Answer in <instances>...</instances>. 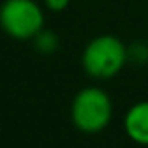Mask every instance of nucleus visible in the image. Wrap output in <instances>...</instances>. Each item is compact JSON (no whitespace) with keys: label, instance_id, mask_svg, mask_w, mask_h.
<instances>
[{"label":"nucleus","instance_id":"nucleus-1","mask_svg":"<svg viewBox=\"0 0 148 148\" xmlns=\"http://www.w3.org/2000/svg\"><path fill=\"white\" fill-rule=\"evenodd\" d=\"M127 60V47L116 36L94 38L83 51V68L92 79H111L118 75Z\"/></svg>","mask_w":148,"mask_h":148},{"label":"nucleus","instance_id":"nucleus-2","mask_svg":"<svg viewBox=\"0 0 148 148\" xmlns=\"http://www.w3.org/2000/svg\"><path fill=\"white\" fill-rule=\"evenodd\" d=\"M112 101L109 94L101 88H83L73 98L71 103V122L83 133H99L111 124Z\"/></svg>","mask_w":148,"mask_h":148},{"label":"nucleus","instance_id":"nucleus-3","mask_svg":"<svg viewBox=\"0 0 148 148\" xmlns=\"http://www.w3.org/2000/svg\"><path fill=\"white\" fill-rule=\"evenodd\" d=\"M0 26L15 40H32L45 26V13L34 0H6L0 6Z\"/></svg>","mask_w":148,"mask_h":148},{"label":"nucleus","instance_id":"nucleus-4","mask_svg":"<svg viewBox=\"0 0 148 148\" xmlns=\"http://www.w3.org/2000/svg\"><path fill=\"white\" fill-rule=\"evenodd\" d=\"M124 127L133 143L148 146V101L131 105L124 118Z\"/></svg>","mask_w":148,"mask_h":148},{"label":"nucleus","instance_id":"nucleus-5","mask_svg":"<svg viewBox=\"0 0 148 148\" xmlns=\"http://www.w3.org/2000/svg\"><path fill=\"white\" fill-rule=\"evenodd\" d=\"M32 41L41 54H53L58 49V36L54 32H51V30H45V28L40 30L32 38Z\"/></svg>","mask_w":148,"mask_h":148},{"label":"nucleus","instance_id":"nucleus-6","mask_svg":"<svg viewBox=\"0 0 148 148\" xmlns=\"http://www.w3.org/2000/svg\"><path fill=\"white\" fill-rule=\"evenodd\" d=\"M127 60L137 62V64H146L148 62V45L135 43L131 47H127Z\"/></svg>","mask_w":148,"mask_h":148},{"label":"nucleus","instance_id":"nucleus-7","mask_svg":"<svg viewBox=\"0 0 148 148\" xmlns=\"http://www.w3.org/2000/svg\"><path fill=\"white\" fill-rule=\"evenodd\" d=\"M45 6L51 11H62L69 6V0H45Z\"/></svg>","mask_w":148,"mask_h":148}]
</instances>
